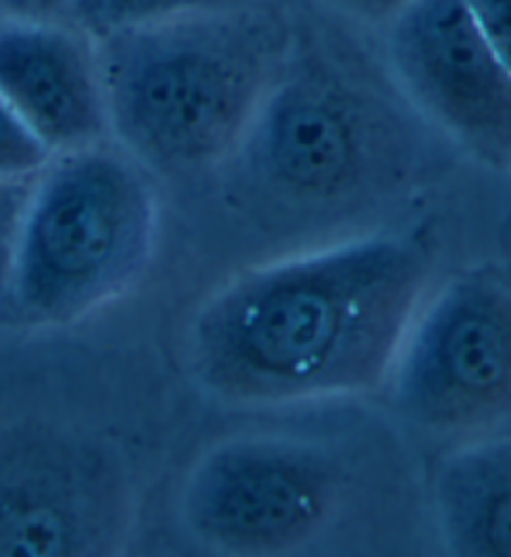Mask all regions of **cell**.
Listing matches in <instances>:
<instances>
[{
    "instance_id": "1",
    "label": "cell",
    "mask_w": 511,
    "mask_h": 557,
    "mask_svg": "<svg viewBox=\"0 0 511 557\" xmlns=\"http://www.w3.org/2000/svg\"><path fill=\"white\" fill-rule=\"evenodd\" d=\"M411 234L378 232L230 278L188 332V367L213 397L288 407L382 392L432 289Z\"/></svg>"
},
{
    "instance_id": "2",
    "label": "cell",
    "mask_w": 511,
    "mask_h": 557,
    "mask_svg": "<svg viewBox=\"0 0 511 557\" xmlns=\"http://www.w3.org/2000/svg\"><path fill=\"white\" fill-rule=\"evenodd\" d=\"M111 134L136 161L199 174L241 149L288 61L266 13H203L96 38Z\"/></svg>"
},
{
    "instance_id": "3",
    "label": "cell",
    "mask_w": 511,
    "mask_h": 557,
    "mask_svg": "<svg viewBox=\"0 0 511 557\" xmlns=\"http://www.w3.org/2000/svg\"><path fill=\"white\" fill-rule=\"evenodd\" d=\"M159 244V196L134 156L58 153L33 178L8 305L23 322L71 326L134 289Z\"/></svg>"
},
{
    "instance_id": "4",
    "label": "cell",
    "mask_w": 511,
    "mask_h": 557,
    "mask_svg": "<svg viewBox=\"0 0 511 557\" xmlns=\"http://www.w3.org/2000/svg\"><path fill=\"white\" fill-rule=\"evenodd\" d=\"M403 144L391 113L349 73L288 59L230 161L263 214L319 224L397 194Z\"/></svg>"
},
{
    "instance_id": "5",
    "label": "cell",
    "mask_w": 511,
    "mask_h": 557,
    "mask_svg": "<svg viewBox=\"0 0 511 557\" xmlns=\"http://www.w3.org/2000/svg\"><path fill=\"white\" fill-rule=\"evenodd\" d=\"M386 395L403 420L447 437H482L511 420V286L464 274L428 289Z\"/></svg>"
},
{
    "instance_id": "6",
    "label": "cell",
    "mask_w": 511,
    "mask_h": 557,
    "mask_svg": "<svg viewBox=\"0 0 511 557\" xmlns=\"http://www.w3.org/2000/svg\"><path fill=\"white\" fill-rule=\"evenodd\" d=\"M349 472L332 449L291 437H238L205 453L184 487V522L209 550L284 555L339 515Z\"/></svg>"
},
{
    "instance_id": "7",
    "label": "cell",
    "mask_w": 511,
    "mask_h": 557,
    "mask_svg": "<svg viewBox=\"0 0 511 557\" xmlns=\"http://www.w3.org/2000/svg\"><path fill=\"white\" fill-rule=\"evenodd\" d=\"M119 453L53 422L0 430V557L113 555L134 525Z\"/></svg>"
},
{
    "instance_id": "8",
    "label": "cell",
    "mask_w": 511,
    "mask_h": 557,
    "mask_svg": "<svg viewBox=\"0 0 511 557\" xmlns=\"http://www.w3.org/2000/svg\"><path fill=\"white\" fill-rule=\"evenodd\" d=\"M394 76L419 111L479 159L511 166V73L464 0H414L389 23Z\"/></svg>"
},
{
    "instance_id": "9",
    "label": "cell",
    "mask_w": 511,
    "mask_h": 557,
    "mask_svg": "<svg viewBox=\"0 0 511 557\" xmlns=\"http://www.w3.org/2000/svg\"><path fill=\"white\" fill-rule=\"evenodd\" d=\"M94 44L61 21H0V98L53 156L101 146L111 131Z\"/></svg>"
},
{
    "instance_id": "10",
    "label": "cell",
    "mask_w": 511,
    "mask_h": 557,
    "mask_svg": "<svg viewBox=\"0 0 511 557\" xmlns=\"http://www.w3.org/2000/svg\"><path fill=\"white\" fill-rule=\"evenodd\" d=\"M434 515L451 555L511 557V437L451 453L434 478Z\"/></svg>"
},
{
    "instance_id": "11",
    "label": "cell",
    "mask_w": 511,
    "mask_h": 557,
    "mask_svg": "<svg viewBox=\"0 0 511 557\" xmlns=\"http://www.w3.org/2000/svg\"><path fill=\"white\" fill-rule=\"evenodd\" d=\"M263 0H76L71 18L78 23L88 36H105V33L180 18V15L203 13H236L256 11Z\"/></svg>"
},
{
    "instance_id": "12",
    "label": "cell",
    "mask_w": 511,
    "mask_h": 557,
    "mask_svg": "<svg viewBox=\"0 0 511 557\" xmlns=\"http://www.w3.org/2000/svg\"><path fill=\"white\" fill-rule=\"evenodd\" d=\"M51 159V149L0 98V182L38 176Z\"/></svg>"
},
{
    "instance_id": "13",
    "label": "cell",
    "mask_w": 511,
    "mask_h": 557,
    "mask_svg": "<svg viewBox=\"0 0 511 557\" xmlns=\"http://www.w3.org/2000/svg\"><path fill=\"white\" fill-rule=\"evenodd\" d=\"M33 178L0 182V305L8 301V292H11L15 239H18L21 219H23V211H26Z\"/></svg>"
},
{
    "instance_id": "14",
    "label": "cell",
    "mask_w": 511,
    "mask_h": 557,
    "mask_svg": "<svg viewBox=\"0 0 511 557\" xmlns=\"http://www.w3.org/2000/svg\"><path fill=\"white\" fill-rule=\"evenodd\" d=\"M486 44L511 73V0H464Z\"/></svg>"
},
{
    "instance_id": "15",
    "label": "cell",
    "mask_w": 511,
    "mask_h": 557,
    "mask_svg": "<svg viewBox=\"0 0 511 557\" xmlns=\"http://www.w3.org/2000/svg\"><path fill=\"white\" fill-rule=\"evenodd\" d=\"M76 0H0V21H63Z\"/></svg>"
},
{
    "instance_id": "16",
    "label": "cell",
    "mask_w": 511,
    "mask_h": 557,
    "mask_svg": "<svg viewBox=\"0 0 511 557\" xmlns=\"http://www.w3.org/2000/svg\"><path fill=\"white\" fill-rule=\"evenodd\" d=\"M414 0H336L346 13L364 23H391Z\"/></svg>"
}]
</instances>
